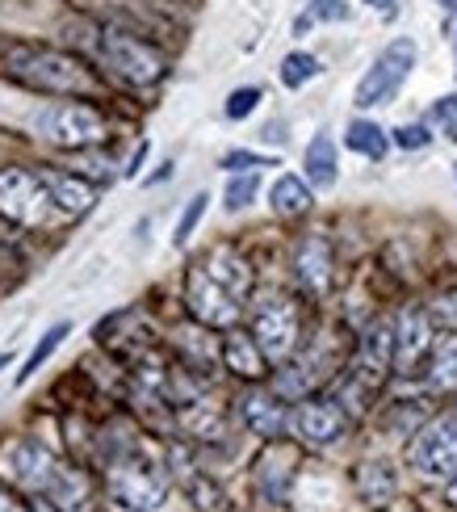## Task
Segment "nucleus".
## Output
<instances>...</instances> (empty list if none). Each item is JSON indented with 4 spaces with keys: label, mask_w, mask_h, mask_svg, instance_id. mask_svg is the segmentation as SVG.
I'll list each match as a JSON object with an SVG mask.
<instances>
[{
    "label": "nucleus",
    "mask_w": 457,
    "mask_h": 512,
    "mask_svg": "<svg viewBox=\"0 0 457 512\" xmlns=\"http://www.w3.org/2000/svg\"><path fill=\"white\" fill-rule=\"evenodd\" d=\"M202 269L214 277V282H223L231 294H239V298L252 290V269H248L244 256L231 252V248H214L206 261H202Z\"/></svg>",
    "instance_id": "6ab92c4d"
},
{
    "label": "nucleus",
    "mask_w": 457,
    "mask_h": 512,
    "mask_svg": "<svg viewBox=\"0 0 457 512\" xmlns=\"http://www.w3.org/2000/svg\"><path fill=\"white\" fill-rule=\"evenodd\" d=\"M252 336L269 361H277V366L290 361V353L298 349V311L290 298H265L252 311Z\"/></svg>",
    "instance_id": "6e6552de"
},
{
    "label": "nucleus",
    "mask_w": 457,
    "mask_h": 512,
    "mask_svg": "<svg viewBox=\"0 0 457 512\" xmlns=\"http://www.w3.org/2000/svg\"><path fill=\"white\" fill-rule=\"evenodd\" d=\"M416 59H420L416 38H395V42H386L382 55L374 59V68L361 76L357 93H353V105H357V110H378V105H390V101L399 97L403 84H407L411 68H416Z\"/></svg>",
    "instance_id": "7ed1b4c3"
},
{
    "label": "nucleus",
    "mask_w": 457,
    "mask_h": 512,
    "mask_svg": "<svg viewBox=\"0 0 457 512\" xmlns=\"http://www.w3.org/2000/svg\"><path fill=\"white\" fill-rule=\"evenodd\" d=\"M428 387L437 395H453L457 391V345L453 349H441L437 357H432L428 366Z\"/></svg>",
    "instance_id": "bb28decb"
},
{
    "label": "nucleus",
    "mask_w": 457,
    "mask_h": 512,
    "mask_svg": "<svg viewBox=\"0 0 457 512\" xmlns=\"http://www.w3.org/2000/svg\"><path fill=\"white\" fill-rule=\"evenodd\" d=\"M290 416L286 412V403H281V395H269V391H248V395H239V420H244V429L256 433V437H281L290 429Z\"/></svg>",
    "instance_id": "4468645a"
},
{
    "label": "nucleus",
    "mask_w": 457,
    "mask_h": 512,
    "mask_svg": "<svg viewBox=\"0 0 457 512\" xmlns=\"http://www.w3.org/2000/svg\"><path fill=\"white\" fill-rule=\"evenodd\" d=\"M432 349V319L428 311H403L395 324V370L399 374H416V366Z\"/></svg>",
    "instance_id": "ddd939ff"
},
{
    "label": "nucleus",
    "mask_w": 457,
    "mask_h": 512,
    "mask_svg": "<svg viewBox=\"0 0 457 512\" xmlns=\"http://www.w3.org/2000/svg\"><path fill=\"white\" fill-rule=\"evenodd\" d=\"M277 76H281V84H286V89H302L307 80H315V76H319V59H315V55H307V51H290L286 59H281Z\"/></svg>",
    "instance_id": "393cba45"
},
{
    "label": "nucleus",
    "mask_w": 457,
    "mask_h": 512,
    "mask_svg": "<svg viewBox=\"0 0 457 512\" xmlns=\"http://www.w3.org/2000/svg\"><path fill=\"white\" fill-rule=\"evenodd\" d=\"M453 51H457V30H453Z\"/></svg>",
    "instance_id": "58836bf2"
},
{
    "label": "nucleus",
    "mask_w": 457,
    "mask_h": 512,
    "mask_svg": "<svg viewBox=\"0 0 457 512\" xmlns=\"http://www.w3.org/2000/svg\"><path fill=\"white\" fill-rule=\"evenodd\" d=\"M256 189H260L256 173H244V177H231V181H227V194H223V198H227L223 206H227V210H231V215H235V210H244V206H248V202L256 198Z\"/></svg>",
    "instance_id": "c85d7f7f"
},
{
    "label": "nucleus",
    "mask_w": 457,
    "mask_h": 512,
    "mask_svg": "<svg viewBox=\"0 0 457 512\" xmlns=\"http://www.w3.org/2000/svg\"><path fill=\"white\" fill-rule=\"evenodd\" d=\"M34 135L55 147H68V152H84V147L101 143L105 122L84 101H51L34 114Z\"/></svg>",
    "instance_id": "20e7f679"
},
{
    "label": "nucleus",
    "mask_w": 457,
    "mask_h": 512,
    "mask_svg": "<svg viewBox=\"0 0 457 512\" xmlns=\"http://www.w3.org/2000/svg\"><path fill=\"white\" fill-rule=\"evenodd\" d=\"M332 244L323 240V236H307L298 244V252H294V273H298V286L307 290V294H315V298H323L332 290Z\"/></svg>",
    "instance_id": "2eb2a0df"
},
{
    "label": "nucleus",
    "mask_w": 457,
    "mask_h": 512,
    "mask_svg": "<svg viewBox=\"0 0 457 512\" xmlns=\"http://www.w3.org/2000/svg\"><path fill=\"white\" fill-rule=\"evenodd\" d=\"M344 424H348V416L336 399H302L290 416V429L311 445H332L344 433Z\"/></svg>",
    "instance_id": "9b49d317"
},
{
    "label": "nucleus",
    "mask_w": 457,
    "mask_h": 512,
    "mask_svg": "<svg viewBox=\"0 0 457 512\" xmlns=\"http://www.w3.org/2000/svg\"><path fill=\"white\" fill-rule=\"evenodd\" d=\"M453 173H457V164H453Z\"/></svg>",
    "instance_id": "a19ab883"
},
{
    "label": "nucleus",
    "mask_w": 457,
    "mask_h": 512,
    "mask_svg": "<svg viewBox=\"0 0 457 512\" xmlns=\"http://www.w3.org/2000/svg\"><path fill=\"white\" fill-rule=\"evenodd\" d=\"M353 17V9H348V0H311L307 13H302L294 21V34H307L315 21H348Z\"/></svg>",
    "instance_id": "a878e982"
},
{
    "label": "nucleus",
    "mask_w": 457,
    "mask_h": 512,
    "mask_svg": "<svg viewBox=\"0 0 457 512\" xmlns=\"http://www.w3.org/2000/svg\"><path fill=\"white\" fill-rule=\"evenodd\" d=\"M47 181H42V173H21V168H5L0 173V215L21 223V227H34L47 219Z\"/></svg>",
    "instance_id": "1a4fd4ad"
},
{
    "label": "nucleus",
    "mask_w": 457,
    "mask_h": 512,
    "mask_svg": "<svg viewBox=\"0 0 457 512\" xmlns=\"http://www.w3.org/2000/svg\"><path fill=\"white\" fill-rule=\"evenodd\" d=\"M223 361H227L231 374L248 378V382L265 378V366H269V357L260 353V345H256L252 332H231V336L223 340Z\"/></svg>",
    "instance_id": "a211bd4d"
},
{
    "label": "nucleus",
    "mask_w": 457,
    "mask_h": 512,
    "mask_svg": "<svg viewBox=\"0 0 457 512\" xmlns=\"http://www.w3.org/2000/svg\"><path fill=\"white\" fill-rule=\"evenodd\" d=\"M428 319L437 328H449V332H457V286L453 290H441L437 298L428 303Z\"/></svg>",
    "instance_id": "cd10ccee"
},
{
    "label": "nucleus",
    "mask_w": 457,
    "mask_h": 512,
    "mask_svg": "<svg viewBox=\"0 0 457 512\" xmlns=\"http://www.w3.org/2000/svg\"><path fill=\"white\" fill-rule=\"evenodd\" d=\"M97 59L114 76H122L126 84H139V89H147V84H156L164 76V55L156 47H147V42L122 34V30H101Z\"/></svg>",
    "instance_id": "39448f33"
},
{
    "label": "nucleus",
    "mask_w": 457,
    "mask_h": 512,
    "mask_svg": "<svg viewBox=\"0 0 457 512\" xmlns=\"http://www.w3.org/2000/svg\"><path fill=\"white\" fill-rule=\"evenodd\" d=\"M185 303H189V315L198 319L202 328H235L239 315H244V303H239V294H231L223 282H214V277H210L202 265L189 269Z\"/></svg>",
    "instance_id": "423d86ee"
},
{
    "label": "nucleus",
    "mask_w": 457,
    "mask_h": 512,
    "mask_svg": "<svg viewBox=\"0 0 457 512\" xmlns=\"http://www.w3.org/2000/svg\"><path fill=\"white\" fill-rule=\"evenodd\" d=\"M390 366H395V324L374 319L361 336V349H357V378L365 387H378V382L390 374Z\"/></svg>",
    "instance_id": "f8f14e48"
},
{
    "label": "nucleus",
    "mask_w": 457,
    "mask_h": 512,
    "mask_svg": "<svg viewBox=\"0 0 457 512\" xmlns=\"http://www.w3.org/2000/svg\"><path fill=\"white\" fill-rule=\"evenodd\" d=\"M55 454L42 445L38 437H21V441H13L9 445V454L0 458V471H5L17 487H26V492H47V483H51V475H55Z\"/></svg>",
    "instance_id": "9d476101"
},
{
    "label": "nucleus",
    "mask_w": 457,
    "mask_h": 512,
    "mask_svg": "<svg viewBox=\"0 0 457 512\" xmlns=\"http://www.w3.org/2000/svg\"><path fill=\"white\" fill-rule=\"evenodd\" d=\"M357 487H361V496L369 504H386L390 496H395V471H390L386 462H369V466H361Z\"/></svg>",
    "instance_id": "b1692460"
},
{
    "label": "nucleus",
    "mask_w": 457,
    "mask_h": 512,
    "mask_svg": "<svg viewBox=\"0 0 457 512\" xmlns=\"http://www.w3.org/2000/svg\"><path fill=\"white\" fill-rule=\"evenodd\" d=\"M302 168H307V185L311 189H332L340 177V160H336V143L332 135H315L307 143V156H302Z\"/></svg>",
    "instance_id": "aec40b11"
},
{
    "label": "nucleus",
    "mask_w": 457,
    "mask_h": 512,
    "mask_svg": "<svg viewBox=\"0 0 457 512\" xmlns=\"http://www.w3.org/2000/svg\"><path fill=\"white\" fill-rule=\"evenodd\" d=\"M441 9H449V13H457V0H441Z\"/></svg>",
    "instance_id": "e433bc0d"
},
{
    "label": "nucleus",
    "mask_w": 457,
    "mask_h": 512,
    "mask_svg": "<svg viewBox=\"0 0 457 512\" xmlns=\"http://www.w3.org/2000/svg\"><path fill=\"white\" fill-rule=\"evenodd\" d=\"M168 496V475L160 471L139 445H126L110 458V500L126 512H156Z\"/></svg>",
    "instance_id": "f03ea898"
},
{
    "label": "nucleus",
    "mask_w": 457,
    "mask_h": 512,
    "mask_svg": "<svg viewBox=\"0 0 457 512\" xmlns=\"http://www.w3.org/2000/svg\"><path fill=\"white\" fill-rule=\"evenodd\" d=\"M344 143H348V152H361V156H369V160H382V156L390 152V135L382 131L378 122H369V118L348 122Z\"/></svg>",
    "instance_id": "4be33fe9"
},
{
    "label": "nucleus",
    "mask_w": 457,
    "mask_h": 512,
    "mask_svg": "<svg viewBox=\"0 0 457 512\" xmlns=\"http://www.w3.org/2000/svg\"><path fill=\"white\" fill-rule=\"evenodd\" d=\"M72 332V324H68V319H63V324H55V328H47V332H42V340H38V345H34V353L26 357V366H21V374H17V387H26V382L42 370V366H47V361H51V353L63 345V336H68Z\"/></svg>",
    "instance_id": "5701e85b"
},
{
    "label": "nucleus",
    "mask_w": 457,
    "mask_h": 512,
    "mask_svg": "<svg viewBox=\"0 0 457 512\" xmlns=\"http://www.w3.org/2000/svg\"><path fill=\"white\" fill-rule=\"evenodd\" d=\"M432 122H437L441 131L457 143V93H453V97H441L437 105H432Z\"/></svg>",
    "instance_id": "473e14b6"
},
{
    "label": "nucleus",
    "mask_w": 457,
    "mask_h": 512,
    "mask_svg": "<svg viewBox=\"0 0 457 512\" xmlns=\"http://www.w3.org/2000/svg\"><path fill=\"white\" fill-rule=\"evenodd\" d=\"M0 512H21V504L13 500V492H5V487H0Z\"/></svg>",
    "instance_id": "c9c22d12"
},
{
    "label": "nucleus",
    "mask_w": 457,
    "mask_h": 512,
    "mask_svg": "<svg viewBox=\"0 0 457 512\" xmlns=\"http://www.w3.org/2000/svg\"><path fill=\"white\" fill-rule=\"evenodd\" d=\"M311 185L302 181V177H294V173H281L277 181H273V189H269V206L277 210L281 219H294V215H307L311 210Z\"/></svg>",
    "instance_id": "412c9836"
},
{
    "label": "nucleus",
    "mask_w": 457,
    "mask_h": 512,
    "mask_svg": "<svg viewBox=\"0 0 457 512\" xmlns=\"http://www.w3.org/2000/svg\"><path fill=\"white\" fill-rule=\"evenodd\" d=\"M9 361H13V357H9V353H0V370H5V366H9Z\"/></svg>",
    "instance_id": "4c0bfd02"
},
{
    "label": "nucleus",
    "mask_w": 457,
    "mask_h": 512,
    "mask_svg": "<svg viewBox=\"0 0 457 512\" xmlns=\"http://www.w3.org/2000/svg\"><path fill=\"white\" fill-rule=\"evenodd\" d=\"M256 105H260V89H256V84H248V89H235V93L227 97V118H231V122H244V118L256 110Z\"/></svg>",
    "instance_id": "7c9ffc66"
},
{
    "label": "nucleus",
    "mask_w": 457,
    "mask_h": 512,
    "mask_svg": "<svg viewBox=\"0 0 457 512\" xmlns=\"http://www.w3.org/2000/svg\"><path fill=\"white\" fill-rule=\"evenodd\" d=\"M223 168H227V173H252V168H277V160L256 156V152H227Z\"/></svg>",
    "instance_id": "2f4dec72"
},
{
    "label": "nucleus",
    "mask_w": 457,
    "mask_h": 512,
    "mask_svg": "<svg viewBox=\"0 0 457 512\" xmlns=\"http://www.w3.org/2000/svg\"><path fill=\"white\" fill-rule=\"evenodd\" d=\"M206 202H210V194H193L189 198V206H185V215H181V223H177V231H172V244H185L189 236H193V227L202 223V215H206Z\"/></svg>",
    "instance_id": "c756f323"
},
{
    "label": "nucleus",
    "mask_w": 457,
    "mask_h": 512,
    "mask_svg": "<svg viewBox=\"0 0 457 512\" xmlns=\"http://www.w3.org/2000/svg\"><path fill=\"white\" fill-rule=\"evenodd\" d=\"M5 72L17 76L21 84H30L38 93H89L93 89V76L89 68L76 59V55H63L51 47H5Z\"/></svg>",
    "instance_id": "f257e3e1"
},
{
    "label": "nucleus",
    "mask_w": 457,
    "mask_h": 512,
    "mask_svg": "<svg viewBox=\"0 0 457 512\" xmlns=\"http://www.w3.org/2000/svg\"><path fill=\"white\" fill-rule=\"evenodd\" d=\"M89 496H93L89 475L76 471V466H55L47 492H42V500L55 512H89Z\"/></svg>",
    "instance_id": "dca6fc26"
},
{
    "label": "nucleus",
    "mask_w": 457,
    "mask_h": 512,
    "mask_svg": "<svg viewBox=\"0 0 457 512\" xmlns=\"http://www.w3.org/2000/svg\"><path fill=\"white\" fill-rule=\"evenodd\" d=\"M42 181H47V194L59 210H68V215H89L97 194H93V185L84 181V177H72V173H59V168H47L42 173Z\"/></svg>",
    "instance_id": "f3484780"
},
{
    "label": "nucleus",
    "mask_w": 457,
    "mask_h": 512,
    "mask_svg": "<svg viewBox=\"0 0 457 512\" xmlns=\"http://www.w3.org/2000/svg\"><path fill=\"white\" fill-rule=\"evenodd\" d=\"M143 160H147V143H139V152L130 156V168H126V177H139V168H143Z\"/></svg>",
    "instance_id": "f704fd0d"
},
{
    "label": "nucleus",
    "mask_w": 457,
    "mask_h": 512,
    "mask_svg": "<svg viewBox=\"0 0 457 512\" xmlns=\"http://www.w3.org/2000/svg\"><path fill=\"white\" fill-rule=\"evenodd\" d=\"M369 5H378V0H369Z\"/></svg>",
    "instance_id": "ea45409f"
},
{
    "label": "nucleus",
    "mask_w": 457,
    "mask_h": 512,
    "mask_svg": "<svg viewBox=\"0 0 457 512\" xmlns=\"http://www.w3.org/2000/svg\"><path fill=\"white\" fill-rule=\"evenodd\" d=\"M395 143L403 147V152H420V147L432 143V135H428V126L411 122V126H399V131H395Z\"/></svg>",
    "instance_id": "72a5a7b5"
},
{
    "label": "nucleus",
    "mask_w": 457,
    "mask_h": 512,
    "mask_svg": "<svg viewBox=\"0 0 457 512\" xmlns=\"http://www.w3.org/2000/svg\"><path fill=\"white\" fill-rule=\"evenodd\" d=\"M411 466L432 479H457V416L445 412L428 420L411 441Z\"/></svg>",
    "instance_id": "0eeeda50"
}]
</instances>
